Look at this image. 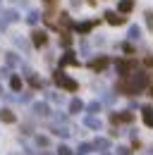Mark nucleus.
Here are the masks:
<instances>
[{
    "instance_id": "nucleus-1",
    "label": "nucleus",
    "mask_w": 153,
    "mask_h": 155,
    "mask_svg": "<svg viewBox=\"0 0 153 155\" xmlns=\"http://www.w3.org/2000/svg\"><path fill=\"white\" fill-rule=\"evenodd\" d=\"M146 84H148V74L146 72H134V74H127L124 79V84L120 86L124 93H129V96H139L144 88H146Z\"/></svg>"
},
{
    "instance_id": "nucleus-2",
    "label": "nucleus",
    "mask_w": 153,
    "mask_h": 155,
    "mask_svg": "<svg viewBox=\"0 0 153 155\" xmlns=\"http://www.w3.org/2000/svg\"><path fill=\"white\" fill-rule=\"evenodd\" d=\"M53 79H55V84H57V86H60V88H65V91H72V93H74L76 88H79V86H76V81H74V79H70V77H67V74H62L60 69H57L55 74H53Z\"/></svg>"
},
{
    "instance_id": "nucleus-3",
    "label": "nucleus",
    "mask_w": 153,
    "mask_h": 155,
    "mask_svg": "<svg viewBox=\"0 0 153 155\" xmlns=\"http://www.w3.org/2000/svg\"><path fill=\"white\" fill-rule=\"evenodd\" d=\"M105 21L108 24H113V26H120V24H124V17L122 15H117V12H105Z\"/></svg>"
},
{
    "instance_id": "nucleus-4",
    "label": "nucleus",
    "mask_w": 153,
    "mask_h": 155,
    "mask_svg": "<svg viewBox=\"0 0 153 155\" xmlns=\"http://www.w3.org/2000/svg\"><path fill=\"white\" fill-rule=\"evenodd\" d=\"M31 38H34V45L41 48V45H46V43H48V34H46V31H34V34H31Z\"/></svg>"
},
{
    "instance_id": "nucleus-5",
    "label": "nucleus",
    "mask_w": 153,
    "mask_h": 155,
    "mask_svg": "<svg viewBox=\"0 0 153 155\" xmlns=\"http://www.w3.org/2000/svg\"><path fill=\"white\" fill-rule=\"evenodd\" d=\"M108 62H110L108 58H98V60H93V62H89V67H91L93 72H100V69H105V67H108Z\"/></svg>"
},
{
    "instance_id": "nucleus-6",
    "label": "nucleus",
    "mask_w": 153,
    "mask_h": 155,
    "mask_svg": "<svg viewBox=\"0 0 153 155\" xmlns=\"http://www.w3.org/2000/svg\"><path fill=\"white\" fill-rule=\"evenodd\" d=\"M60 64H62V67H67V64H79V60H76V58H74V53L70 50V53H65V55H62Z\"/></svg>"
},
{
    "instance_id": "nucleus-7",
    "label": "nucleus",
    "mask_w": 153,
    "mask_h": 155,
    "mask_svg": "<svg viewBox=\"0 0 153 155\" xmlns=\"http://www.w3.org/2000/svg\"><path fill=\"white\" fill-rule=\"evenodd\" d=\"M129 69H132V62H124V60H120V62H117V74L127 77V74H129Z\"/></svg>"
},
{
    "instance_id": "nucleus-8",
    "label": "nucleus",
    "mask_w": 153,
    "mask_h": 155,
    "mask_svg": "<svg viewBox=\"0 0 153 155\" xmlns=\"http://www.w3.org/2000/svg\"><path fill=\"white\" fill-rule=\"evenodd\" d=\"M17 19H19V15L15 12V10H7V12L0 15V21H5V24H7V21H17Z\"/></svg>"
},
{
    "instance_id": "nucleus-9",
    "label": "nucleus",
    "mask_w": 153,
    "mask_h": 155,
    "mask_svg": "<svg viewBox=\"0 0 153 155\" xmlns=\"http://www.w3.org/2000/svg\"><path fill=\"white\" fill-rule=\"evenodd\" d=\"M74 29L79 34H89V31L93 29V21H79V24H74Z\"/></svg>"
},
{
    "instance_id": "nucleus-10",
    "label": "nucleus",
    "mask_w": 153,
    "mask_h": 155,
    "mask_svg": "<svg viewBox=\"0 0 153 155\" xmlns=\"http://www.w3.org/2000/svg\"><path fill=\"white\" fill-rule=\"evenodd\" d=\"M132 7H134V0H120V12H132Z\"/></svg>"
},
{
    "instance_id": "nucleus-11",
    "label": "nucleus",
    "mask_w": 153,
    "mask_h": 155,
    "mask_svg": "<svg viewBox=\"0 0 153 155\" xmlns=\"http://www.w3.org/2000/svg\"><path fill=\"white\" fill-rule=\"evenodd\" d=\"M141 112H144V122H146L148 127H153V107H144Z\"/></svg>"
},
{
    "instance_id": "nucleus-12",
    "label": "nucleus",
    "mask_w": 153,
    "mask_h": 155,
    "mask_svg": "<svg viewBox=\"0 0 153 155\" xmlns=\"http://www.w3.org/2000/svg\"><path fill=\"white\" fill-rule=\"evenodd\" d=\"M70 110H72V112H81V110H84V103H81L79 98H74V100L70 103Z\"/></svg>"
},
{
    "instance_id": "nucleus-13",
    "label": "nucleus",
    "mask_w": 153,
    "mask_h": 155,
    "mask_svg": "<svg viewBox=\"0 0 153 155\" xmlns=\"http://www.w3.org/2000/svg\"><path fill=\"white\" fill-rule=\"evenodd\" d=\"M34 112H36V115H48V105H46V103H36V105H34Z\"/></svg>"
},
{
    "instance_id": "nucleus-14",
    "label": "nucleus",
    "mask_w": 153,
    "mask_h": 155,
    "mask_svg": "<svg viewBox=\"0 0 153 155\" xmlns=\"http://www.w3.org/2000/svg\"><path fill=\"white\" fill-rule=\"evenodd\" d=\"M113 122H132V112H122V115H113Z\"/></svg>"
},
{
    "instance_id": "nucleus-15",
    "label": "nucleus",
    "mask_w": 153,
    "mask_h": 155,
    "mask_svg": "<svg viewBox=\"0 0 153 155\" xmlns=\"http://www.w3.org/2000/svg\"><path fill=\"white\" fill-rule=\"evenodd\" d=\"M86 127H91V129H100V119H96V117H86V122H84Z\"/></svg>"
},
{
    "instance_id": "nucleus-16",
    "label": "nucleus",
    "mask_w": 153,
    "mask_h": 155,
    "mask_svg": "<svg viewBox=\"0 0 153 155\" xmlns=\"http://www.w3.org/2000/svg\"><path fill=\"white\" fill-rule=\"evenodd\" d=\"M0 119H2V122H7V124H10V122H15V115H12V112H10V110H0Z\"/></svg>"
},
{
    "instance_id": "nucleus-17",
    "label": "nucleus",
    "mask_w": 153,
    "mask_h": 155,
    "mask_svg": "<svg viewBox=\"0 0 153 155\" xmlns=\"http://www.w3.org/2000/svg\"><path fill=\"white\" fill-rule=\"evenodd\" d=\"M129 38H132V41L141 38V29H139V26H132V29H129Z\"/></svg>"
},
{
    "instance_id": "nucleus-18",
    "label": "nucleus",
    "mask_w": 153,
    "mask_h": 155,
    "mask_svg": "<svg viewBox=\"0 0 153 155\" xmlns=\"http://www.w3.org/2000/svg\"><path fill=\"white\" fill-rule=\"evenodd\" d=\"M38 19H41V15H38V12H34V10H31V12L26 15V21H29V24H36Z\"/></svg>"
},
{
    "instance_id": "nucleus-19",
    "label": "nucleus",
    "mask_w": 153,
    "mask_h": 155,
    "mask_svg": "<svg viewBox=\"0 0 153 155\" xmlns=\"http://www.w3.org/2000/svg\"><path fill=\"white\" fill-rule=\"evenodd\" d=\"M10 86H12V91H19V88H22V79L12 77V79H10Z\"/></svg>"
},
{
    "instance_id": "nucleus-20",
    "label": "nucleus",
    "mask_w": 153,
    "mask_h": 155,
    "mask_svg": "<svg viewBox=\"0 0 153 155\" xmlns=\"http://www.w3.org/2000/svg\"><path fill=\"white\" fill-rule=\"evenodd\" d=\"M108 146H110V143H108L105 138H98V141H96V143H93V148H100V150H105Z\"/></svg>"
},
{
    "instance_id": "nucleus-21",
    "label": "nucleus",
    "mask_w": 153,
    "mask_h": 155,
    "mask_svg": "<svg viewBox=\"0 0 153 155\" xmlns=\"http://www.w3.org/2000/svg\"><path fill=\"white\" fill-rule=\"evenodd\" d=\"M91 148H93L91 143H81V146H79V155H86V153H91Z\"/></svg>"
},
{
    "instance_id": "nucleus-22",
    "label": "nucleus",
    "mask_w": 153,
    "mask_h": 155,
    "mask_svg": "<svg viewBox=\"0 0 153 155\" xmlns=\"http://www.w3.org/2000/svg\"><path fill=\"white\" fill-rule=\"evenodd\" d=\"M7 64H10V67H15V64H19V60L15 58L12 53H10V55H7Z\"/></svg>"
},
{
    "instance_id": "nucleus-23",
    "label": "nucleus",
    "mask_w": 153,
    "mask_h": 155,
    "mask_svg": "<svg viewBox=\"0 0 153 155\" xmlns=\"http://www.w3.org/2000/svg\"><path fill=\"white\" fill-rule=\"evenodd\" d=\"M57 155H72V150H70L67 146H60V148H57Z\"/></svg>"
},
{
    "instance_id": "nucleus-24",
    "label": "nucleus",
    "mask_w": 153,
    "mask_h": 155,
    "mask_svg": "<svg viewBox=\"0 0 153 155\" xmlns=\"http://www.w3.org/2000/svg\"><path fill=\"white\" fill-rule=\"evenodd\" d=\"M15 43H17L19 48H24V50H26V48H29V45H26V41H22V38H15Z\"/></svg>"
},
{
    "instance_id": "nucleus-25",
    "label": "nucleus",
    "mask_w": 153,
    "mask_h": 155,
    "mask_svg": "<svg viewBox=\"0 0 153 155\" xmlns=\"http://www.w3.org/2000/svg\"><path fill=\"white\" fill-rule=\"evenodd\" d=\"M89 110H91V112H98V110H100V105H98V103H91V105H89Z\"/></svg>"
},
{
    "instance_id": "nucleus-26",
    "label": "nucleus",
    "mask_w": 153,
    "mask_h": 155,
    "mask_svg": "<svg viewBox=\"0 0 153 155\" xmlns=\"http://www.w3.org/2000/svg\"><path fill=\"white\" fill-rule=\"evenodd\" d=\"M122 50H124V53H132L134 48H132V45H129V43H122Z\"/></svg>"
},
{
    "instance_id": "nucleus-27",
    "label": "nucleus",
    "mask_w": 153,
    "mask_h": 155,
    "mask_svg": "<svg viewBox=\"0 0 153 155\" xmlns=\"http://www.w3.org/2000/svg\"><path fill=\"white\" fill-rule=\"evenodd\" d=\"M127 153H129L127 148H117V155H127Z\"/></svg>"
},
{
    "instance_id": "nucleus-28",
    "label": "nucleus",
    "mask_w": 153,
    "mask_h": 155,
    "mask_svg": "<svg viewBox=\"0 0 153 155\" xmlns=\"http://www.w3.org/2000/svg\"><path fill=\"white\" fill-rule=\"evenodd\" d=\"M151 96H153V84H151Z\"/></svg>"
},
{
    "instance_id": "nucleus-29",
    "label": "nucleus",
    "mask_w": 153,
    "mask_h": 155,
    "mask_svg": "<svg viewBox=\"0 0 153 155\" xmlns=\"http://www.w3.org/2000/svg\"><path fill=\"white\" fill-rule=\"evenodd\" d=\"M0 96H2V86H0Z\"/></svg>"
},
{
    "instance_id": "nucleus-30",
    "label": "nucleus",
    "mask_w": 153,
    "mask_h": 155,
    "mask_svg": "<svg viewBox=\"0 0 153 155\" xmlns=\"http://www.w3.org/2000/svg\"><path fill=\"white\" fill-rule=\"evenodd\" d=\"M43 155H50V153H43Z\"/></svg>"
},
{
    "instance_id": "nucleus-31",
    "label": "nucleus",
    "mask_w": 153,
    "mask_h": 155,
    "mask_svg": "<svg viewBox=\"0 0 153 155\" xmlns=\"http://www.w3.org/2000/svg\"><path fill=\"white\" fill-rule=\"evenodd\" d=\"M48 2H53V0H48Z\"/></svg>"
}]
</instances>
